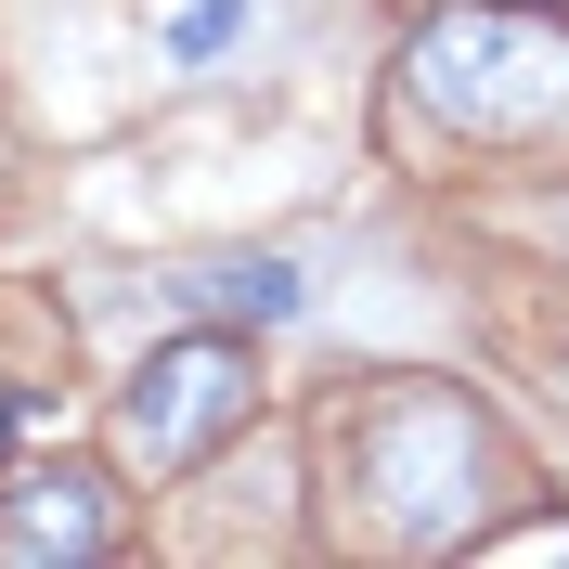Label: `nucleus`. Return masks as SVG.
<instances>
[{
	"label": "nucleus",
	"instance_id": "nucleus-1",
	"mask_svg": "<svg viewBox=\"0 0 569 569\" xmlns=\"http://www.w3.org/2000/svg\"><path fill=\"white\" fill-rule=\"evenodd\" d=\"M337 453H350L362 518L401 543V557H440V543H479L518 505V453L492 440V415L440 376H401V389L350 401L337 415Z\"/></svg>",
	"mask_w": 569,
	"mask_h": 569
},
{
	"label": "nucleus",
	"instance_id": "nucleus-2",
	"mask_svg": "<svg viewBox=\"0 0 569 569\" xmlns=\"http://www.w3.org/2000/svg\"><path fill=\"white\" fill-rule=\"evenodd\" d=\"M401 91L453 142H543V130H569V27L531 0H453V13L415 27Z\"/></svg>",
	"mask_w": 569,
	"mask_h": 569
},
{
	"label": "nucleus",
	"instance_id": "nucleus-3",
	"mask_svg": "<svg viewBox=\"0 0 569 569\" xmlns=\"http://www.w3.org/2000/svg\"><path fill=\"white\" fill-rule=\"evenodd\" d=\"M259 401V350L247 337H156V350L130 362V389H117V440H130L142 479H181V466H208L233 427H247Z\"/></svg>",
	"mask_w": 569,
	"mask_h": 569
},
{
	"label": "nucleus",
	"instance_id": "nucleus-4",
	"mask_svg": "<svg viewBox=\"0 0 569 569\" xmlns=\"http://www.w3.org/2000/svg\"><path fill=\"white\" fill-rule=\"evenodd\" d=\"M39 557H117V505L91 492L78 466L0 479V569H39Z\"/></svg>",
	"mask_w": 569,
	"mask_h": 569
},
{
	"label": "nucleus",
	"instance_id": "nucleus-5",
	"mask_svg": "<svg viewBox=\"0 0 569 569\" xmlns=\"http://www.w3.org/2000/svg\"><path fill=\"white\" fill-rule=\"evenodd\" d=\"M208 311H247V323H298L311 311V272L298 259H208V272H181Z\"/></svg>",
	"mask_w": 569,
	"mask_h": 569
},
{
	"label": "nucleus",
	"instance_id": "nucleus-6",
	"mask_svg": "<svg viewBox=\"0 0 569 569\" xmlns=\"http://www.w3.org/2000/svg\"><path fill=\"white\" fill-rule=\"evenodd\" d=\"M247 27H259V0H181V13H169V66H181V78H208Z\"/></svg>",
	"mask_w": 569,
	"mask_h": 569
},
{
	"label": "nucleus",
	"instance_id": "nucleus-7",
	"mask_svg": "<svg viewBox=\"0 0 569 569\" xmlns=\"http://www.w3.org/2000/svg\"><path fill=\"white\" fill-rule=\"evenodd\" d=\"M531 233H543V247H569V194H543V208H531Z\"/></svg>",
	"mask_w": 569,
	"mask_h": 569
}]
</instances>
